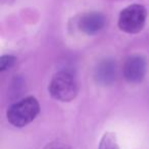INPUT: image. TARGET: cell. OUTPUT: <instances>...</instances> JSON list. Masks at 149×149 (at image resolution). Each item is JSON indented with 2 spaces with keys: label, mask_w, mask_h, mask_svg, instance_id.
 Wrapping results in <instances>:
<instances>
[{
  "label": "cell",
  "mask_w": 149,
  "mask_h": 149,
  "mask_svg": "<svg viewBox=\"0 0 149 149\" xmlns=\"http://www.w3.org/2000/svg\"><path fill=\"white\" fill-rule=\"evenodd\" d=\"M147 72L146 59L141 55H131L123 64L124 78L131 84H139L145 79Z\"/></svg>",
  "instance_id": "277c9868"
},
{
  "label": "cell",
  "mask_w": 149,
  "mask_h": 149,
  "mask_svg": "<svg viewBox=\"0 0 149 149\" xmlns=\"http://www.w3.org/2000/svg\"><path fill=\"white\" fill-rule=\"evenodd\" d=\"M106 17L99 11H88L80 17L78 27L82 33L88 36L96 35L104 29Z\"/></svg>",
  "instance_id": "8992f818"
},
{
  "label": "cell",
  "mask_w": 149,
  "mask_h": 149,
  "mask_svg": "<svg viewBox=\"0 0 149 149\" xmlns=\"http://www.w3.org/2000/svg\"><path fill=\"white\" fill-rule=\"evenodd\" d=\"M147 11L141 4H131L120 13L118 25L120 31L127 34H138L143 30L146 23Z\"/></svg>",
  "instance_id": "3957f363"
},
{
  "label": "cell",
  "mask_w": 149,
  "mask_h": 149,
  "mask_svg": "<svg viewBox=\"0 0 149 149\" xmlns=\"http://www.w3.org/2000/svg\"><path fill=\"white\" fill-rule=\"evenodd\" d=\"M118 78V64L116 59L106 57L99 60L94 68V80L100 86H111Z\"/></svg>",
  "instance_id": "5b68a950"
},
{
  "label": "cell",
  "mask_w": 149,
  "mask_h": 149,
  "mask_svg": "<svg viewBox=\"0 0 149 149\" xmlns=\"http://www.w3.org/2000/svg\"><path fill=\"white\" fill-rule=\"evenodd\" d=\"M45 149H65V146L62 144H60V143H52V144H48L47 147H46Z\"/></svg>",
  "instance_id": "9c48e42d"
},
{
  "label": "cell",
  "mask_w": 149,
  "mask_h": 149,
  "mask_svg": "<svg viewBox=\"0 0 149 149\" xmlns=\"http://www.w3.org/2000/svg\"><path fill=\"white\" fill-rule=\"evenodd\" d=\"M98 149H120L116 135L112 132H105L99 141Z\"/></svg>",
  "instance_id": "52a82bcc"
},
{
  "label": "cell",
  "mask_w": 149,
  "mask_h": 149,
  "mask_svg": "<svg viewBox=\"0 0 149 149\" xmlns=\"http://www.w3.org/2000/svg\"><path fill=\"white\" fill-rule=\"evenodd\" d=\"M79 83L72 72L59 70L53 74L48 85V92L59 102H70L79 94Z\"/></svg>",
  "instance_id": "6da1fadb"
},
{
  "label": "cell",
  "mask_w": 149,
  "mask_h": 149,
  "mask_svg": "<svg viewBox=\"0 0 149 149\" xmlns=\"http://www.w3.org/2000/svg\"><path fill=\"white\" fill-rule=\"evenodd\" d=\"M15 60H17V58L13 55H2L0 57V70L5 72V70L13 68V64L15 63Z\"/></svg>",
  "instance_id": "ba28073f"
},
{
  "label": "cell",
  "mask_w": 149,
  "mask_h": 149,
  "mask_svg": "<svg viewBox=\"0 0 149 149\" xmlns=\"http://www.w3.org/2000/svg\"><path fill=\"white\" fill-rule=\"evenodd\" d=\"M40 112V104L34 96H27L13 103L6 110V118L15 128H24L35 120Z\"/></svg>",
  "instance_id": "7a4b0ae2"
}]
</instances>
